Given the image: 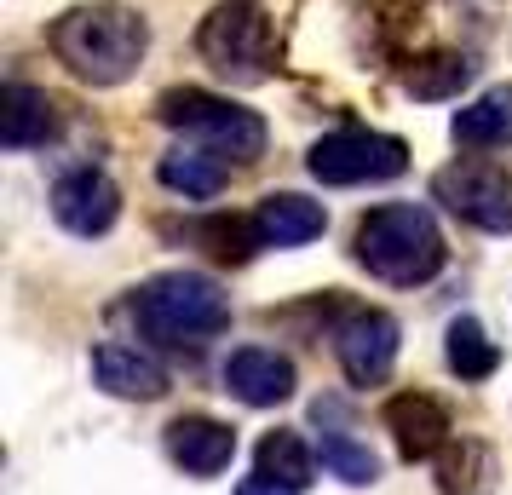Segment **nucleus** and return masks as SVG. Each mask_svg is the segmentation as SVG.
<instances>
[{"mask_svg": "<svg viewBox=\"0 0 512 495\" xmlns=\"http://www.w3.org/2000/svg\"><path fill=\"white\" fill-rule=\"evenodd\" d=\"M254 467H259V478H271V484L305 490V484H311V449H305L300 432H265L259 449H254Z\"/></svg>", "mask_w": 512, "mask_h": 495, "instance_id": "19", "label": "nucleus"}, {"mask_svg": "<svg viewBox=\"0 0 512 495\" xmlns=\"http://www.w3.org/2000/svg\"><path fill=\"white\" fill-rule=\"evenodd\" d=\"M156 121L173 133H190L196 144L219 150L225 162H259L265 156V121L231 98L202 93V87H173L156 98Z\"/></svg>", "mask_w": 512, "mask_h": 495, "instance_id": "4", "label": "nucleus"}, {"mask_svg": "<svg viewBox=\"0 0 512 495\" xmlns=\"http://www.w3.org/2000/svg\"><path fill=\"white\" fill-rule=\"evenodd\" d=\"M167 455L185 472H196V478H213V472L231 467L236 432L225 421H213V415H179L167 426Z\"/></svg>", "mask_w": 512, "mask_h": 495, "instance_id": "13", "label": "nucleus"}, {"mask_svg": "<svg viewBox=\"0 0 512 495\" xmlns=\"http://www.w3.org/2000/svg\"><path fill=\"white\" fill-rule=\"evenodd\" d=\"M133 317L162 346H208L231 323V300L202 271H162L133 294Z\"/></svg>", "mask_w": 512, "mask_h": 495, "instance_id": "3", "label": "nucleus"}, {"mask_svg": "<svg viewBox=\"0 0 512 495\" xmlns=\"http://www.w3.org/2000/svg\"><path fill=\"white\" fill-rule=\"evenodd\" d=\"M380 421H386V432L397 438V455L403 461H426V455H438L443 444H449V409H443L432 392H397V398H386V409H380Z\"/></svg>", "mask_w": 512, "mask_h": 495, "instance_id": "10", "label": "nucleus"}, {"mask_svg": "<svg viewBox=\"0 0 512 495\" xmlns=\"http://www.w3.org/2000/svg\"><path fill=\"white\" fill-rule=\"evenodd\" d=\"M455 139L472 150H495L512 139V87H489L484 98H472L466 110H455Z\"/></svg>", "mask_w": 512, "mask_h": 495, "instance_id": "17", "label": "nucleus"}, {"mask_svg": "<svg viewBox=\"0 0 512 495\" xmlns=\"http://www.w3.org/2000/svg\"><path fill=\"white\" fill-rule=\"evenodd\" d=\"M196 47L219 75L231 81H271L277 64V24L259 0H219L202 29H196Z\"/></svg>", "mask_w": 512, "mask_h": 495, "instance_id": "5", "label": "nucleus"}, {"mask_svg": "<svg viewBox=\"0 0 512 495\" xmlns=\"http://www.w3.org/2000/svg\"><path fill=\"white\" fill-rule=\"evenodd\" d=\"M466 81H472V58H461V52H426L403 70V87L415 98H455Z\"/></svg>", "mask_w": 512, "mask_h": 495, "instance_id": "20", "label": "nucleus"}, {"mask_svg": "<svg viewBox=\"0 0 512 495\" xmlns=\"http://www.w3.org/2000/svg\"><path fill=\"white\" fill-rule=\"evenodd\" d=\"M305 167L323 185H380V179H397L409 167V144L392 139V133L346 127V133H328V139L311 144V162Z\"/></svg>", "mask_w": 512, "mask_h": 495, "instance_id": "6", "label": "nucleus"}, {"mask_svg": "<svg viewBox=\"0 0 512 495\" xmlns=\"http://www.w3.org/2000/svg\"><path fill=\"white\" fill-rule=\"evenodd\" d=\"M254 225H259V236H265V248H300L311 236H323L328 213H323V202H311V196L271 190L254 208Z\"/></svg>", "mask_w": 512, "mask_h": 495, "instance_id": "14", "label": "nucleus"}, {"mask_svg": "<svg viewBox=\"0 0 512 495\" xmlns=\"http://www.w3.org/2000/svg\"><path fill=\"white\" fill-rule=\"evenodd\" d=\"M93 380L110 392V398H133V403H156L167 392V369L139 346H121V340H104L93 346Z\"/></svg>", "mask_w": 512, "mask_h": 495, "instance_id": "11", "label": "nucleus"}, {"mask_svg": "<svg viewBox=\"0 0 512 495\" xmlns=\"http://www.w3.org/2000/svg\"><path fill=\"white\" fill-rule=\"evenodd\" d=\"M225 173H231V167H225V156H219V150H208V144H185V150L162 156V167H156V179H162L167 190L190 196V202H208V196H219Z\"/></svg>", "mask_w": 512, "mask_h": 495, "instance_id": "16", "label": "nucleus"}, {"mask_svg": "<svg viewBox=\"0 0 512 495\" xmlns=\"http://www.w3.org/2000/svg\"><path fill=\"white\" fill-rule=\"evenodd\" d=\"M334 357L346 369L351 386H380L397 363V323L386 311H346V323L334 329Z\"/></svg>", "mask_w": 512, "mask_h": 495, "instance_id": "8", "label": "nucleus"}, {"mask_svg": "<svg viewBox=\"0 0 512 495\" xmlns=\"http://www.w3.org/2000/svg\"><path fill=\"white\" fill-rule=\"evenodd\" d=\"M52 127H58V104H52L41 87L12 81V87L0 93V144H6V150H35V144L52 139Z\"/></svg>", "mask_w": 512, "mask_h": 495, "instance_id": "15", "label": "nucleus"}, {"mask_svg": "<svg viewBox=\"0 0 512 495\" xmlns=\"http://www.w3.org/2000/svg\"><path fill=\"white\" fill-rule=\"evenodd\" d=\"M449 260L443 248L438 219L415 202H392V208H374L357 225V265H369L380 283L392 288H420L432 283Z\"/></svg>", "mask_w": 512, "mask_h": 495, "instance_id": "2", "label": "nucleus"}, {"mask_svg": "<svg viewBox=\"0 0 512 495\" xmlns=\"http://www.w3.org/2000/svg\"><path fill=\"white\" fill-rule=\"evenodd\" d=\"M202 242H208V254L213 260H225V265H242L254 248H265V236H259V225L254 219H208L202 225Z\"/></svg>", "mask_w": 512, "mask_h": 495, "instance_id": "22", "label": "nucleus"}, {"mask_svg": "<svg viewBox=\"0 0 512 495\" xmlns=\"http://www.w3.org/2000/svg\"><path fill=\"white\" fill-rule=\"evenodd\" d=\"M432 196H438L455 219L478 225V231H495V236L512 231V179L501 167H489V162L443 167L438 179H432Z\"/></svg>", "mask_w": 512, "mask_h": 495, "instance_id": "7", "label": "nucleus"}, {"mask_svg": "<svg viewBox=\"0 0 512 495\" xmlns=\"http://www.w3.org/2000/svg\"><path fill=\"white\" fill-rule=\"evenodd\" d=\"M443 340H449V346H443V357H449V369H455L461 380H489L495 369H501V352H495V340L484 334V323H478V317H455Z\"/></svg>", "mask_w": 512, "mask_h": 495, "instance_id": "18", "label": "nucleus"}, {"mask_svg": "<svg viewBox=\"0 0 512 495\" xmlns=\"http://www.w3.org/2000/svg\"><path fill=\"white\" fill-rule=\"evenodd\" d=\"M52 219L75 236H104L121 219V190L98 167H75L52 185Z\"/></svg>", "mask_w": 512, "mask_h": 495, "instance_id": "9", "label": "nucleus"}, {"mask_svg": "<svg viewBox=\"0 0 512 495\" xmlns=\"http://www.w3.org/2000/svg\"><path fill=\"white\" fill-rule=\"evenodd\" d=\"M317 444H323V467L334 472V478H346V484H374V478H380V461H374L363 444H351L340 426H323Z\"/></svg>", "mask_w": 512, "mask_h": 495, "instance_id": "21", "label": "nucleus"}, {"mask_svg": "<svg viewBox=\"0 0 512 495\" xmlns=\"http://www.w3.org/2000/svg\"><path fill=\"white\" fill-rule=\"evenodd\" d=\"M236 495H300V490H288V484H271V478H259V472H254V478H248V484H242Z\"/></svg>", "mask_w": 512, "mask_h": 495, "instance_id": "23", "label": "nucleus"}, {"mask_svg": "<svg viewBox=\"0 0 512 495\" xmlns=\"http://www.w3.org/2000/svg\"><path fill=\"white\" fill-rule=\"evenodd\" d=\"M144 47H150V29L121 0H87L52 24L58 64H70V75L93 81V87H121L144 64Z\"/></svg>", "mask_w": 512, "mask_h": 495, "instance_id": "1", "label": "nucleus"}, {"mask_svg": "<svg viewBox=\"0 0 512 495\" xmlns=\"http://www.w3.org/2000/svg\"><path fill=\"white\" fill-rule=\"evenodd\" d=\"M225 386L248 409H277V403L294 398V363L282 352H265V346H242L225 363Z\"/></svg>", "mask_w": 512, "mask_h": 495, "instance_id": "12", "label": "nucleus"}]
</instances>
